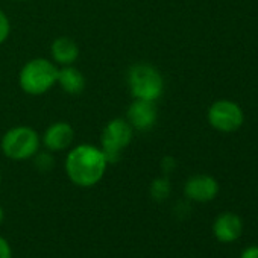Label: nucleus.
<instances>
[{
  "label": "nucleus",
  "mask_w": 258,
  "mask_h": 258,
  "mask_svg": "<svg viewBox=\"0 0 258 258\" xmlns=\"http://www.w3.org/2000/svg\"><path fill=\"white\" fill-rule=\"evenodd\" d=\"M108 164L102 149L93 145H79L69 152L66 158V172L75 185L88 188L100 182Z\"/></svg>",
  "instance_id": "obj_1"
},
{
  "label": "nucleus",
  "mask_w": 258,
  "mask_h": 258,
  "mask_svg": "<svg viewBox=\"0 0 258 258\" xmlns=\"http://www.w3.org/2000/svg\"><path fill=\"white\" fill-rule=\"evenodd\" d=\"M20 87L28 94H43L58 82V69L46 58H35L26 62L20 72Z\"/></svg>",
  "instance_id": "obj_2"
},
{
  "label": "nucleus",
  "mask_w": 258,
  "mask_h": 258,
  "mask_svg": "<svg viewBox=\"0 0 258 258\" xmlns=\"http://www.w3.org/2000/svg\"><path fill=\"white\" fill-rule=\"evenodd\" d=\"M127 85L134 99L155 102L163 93L164 82L155 67L140 62L129 69Z\"/></svg>",
  "instance_id": "obj_3"
},
{
  "label": "nucleus",
  "mask_w": 258,
  "mask_h": 258,
  "mask_svg": "<svg viewBox=\"0 0 258 258\" xmlns=\"http://www.w3.org/2000/svg\"><path fill=\"white\" fill-rule=\"evenodd\" d=\"M40 137L28 126L13 127L2 139V152L14 161H25L38 154Z\"/></svg>",
  "instance_id": "obj_4"
},
{
  "label": "nucleus",
  "mask_w": 258,
  "mask_h": 258,
  "mask_svg": "<svg viewBox=\"0 0 258 258\" xmlns=\"http://www.w3.org/2000/svg\"><path fill=\"white\" fill-rule=\"evenodd\" d=\"M133 134L134 127L124 118H114L103 127L100 136V146L108 163L118 161L121 151L131 143Z\"/></svg>",
  "instance_id": "obj_5"
},
{
  "label": "nucleus",
  "mask_w": 258,
  "mask_h": 258,
  "mask_svg": "<svg viewBox=\"0 0 258 258\" xmlns=\"http://www.w3.org/2000/svg\"><path fill=\"white\" fill-rule=\"evenodd\" d=\"M241 108L231 100H217L208 109L210 124L220 133H234L243 124Z\"/></svg>",
  "instance_id": "obj_6"
},
{
  "label": "nucleus",
  "mask_w": 258,
  "mask_h": 258,
  "mask_svg": "<svg viewBox=\"0 0 258 258\" xmlns=\"http://www.w3.org/2000/svg\"><path fill=\"white\" fill-rule=\"evenodd\" d=\"M185 196L193 202H210L219 193V182L210 175H195L184 185Z\"/></svg>",
  "instance_id": "obj_7"
},
{
  "label": "nucleus",
  "mask_w": 258,
  "mask_h": 258,
  "mask_svg": "<svg viewBox=\"0 0 258 258\" xmlns=\"http://www.w3.org/2000/svg\"><path fill=\"white\" fill-rule=\"evenodd\" d=\"M129 124L139 131L151 129L157 121V106L151 100L134 99V102L127 108V118Z\"/></svg>",
  "instance_id": "obj_8"
},
{
  "label": "nucleus",
  "mask_w": 258,
  "mask_h": 258,
  "mask_svg": "<svg viewBox=\"0 0 258 258\" xmlns=\"http://www.w3.org/2000/svg\"><path fill=\"white\" fill-rule=\"evenodd\" d=\"M73 140H75V131L72 124L66 121H56L50 124L43 136V145L50 152H59L70 148Z\"/></svg>",
  "instance_id": "obj_9"
},
{
  "label": "nucleus",
  "mask_w": 258,
  "mask_h": 258,
  "mask_svg": "<svg viewBox=\"0 0 258 258\" xmlns=\"http://www.w3.org/2000/svg\"><path fill=\"white\" fill-rule=\"evenodd\" d=\"M243 232L241 219L231 211L222 213L213 222V234L220 243H232Z\"/></svg>",
  "instance_id": "obj_10"
},
{
  "label": "nucleus",
  "mask_w": 258,
  "mask_h": 258,
  "mask_svg": "<svg viewBox=\"0 0 258 258\" xmlns=\"http://www.w3.org/2000/svg\"><path fill=\"white\" fill-rule=\"evenodd\" d=\"M52 56L61 66H72L79 56V47L73 40L59 37L52 43Z\"/></svg>",
  "instance_id": "obj_11"
},
{
  "label": "nucleus",
  "mask_w": 258,
  "mask_h": 258,
  "mask_svg": "<svg viewBox=\"0 0 258 258\" xmlns=\"http://www.w3.org/2000/svg\"><path fill=\"white\" fill-rule=\"evenodd\" d=\"M58 82L62 90L70 94H79L85 87L84 75L72 66H62V69L58 70Z\"/></svg>",
  "instance_id": "obj_12"
},
{
  "label": "nucleus",
  "mask_w": 258,
  "mask_h": 258,
  "mask_svg": "<svg viewBox=\"0 0 258 258\" xmlns=\"http://www.w3.org/2000/svg\"><path fill=\"white\" fill-rule=\"evenodd\" d=\"M151 195L155 201H164L170 195V182L167 178H157L151 185Z\"/></svg>",
  "instance_id": "obj_13"
},
{
  "label": "nucleus",
  "mask_w": 258,
  "mask_h": 258,
  "mask_svg": "<svg viewBox=\"0 0 258 258\" xmlns=\"http://www.w3.org/2000/svg\"><path fill=\"white\" fill-rule=\"evenodd\" d=\"M10 20H8V17H7V14L0 10V44H2L7 38H8V35H10Z\"/></svg>",
  "instance_id": "obj_14"
},
{
  "label": "nucleus",
  "mask_w": 258,
  "mask_h": 258,
  "mask_svg": "<svg viewBox=\"0 0 258 258\" xmlns=\"http://www.w3.org/2000/svg\"><path fill=\"white\" fill-rule=\"evenodd\" d=\"M0 258H13V247L4 235H0Z\"/></svg>",
  "instance_id": "obj_15"
},
{
  "label": "nucleus",
  "mask_w": 258,
  "mask_h": 258,
  "mask_svg": "<svg viewBox=\"0 0 258 258\" xmlns=\"http://www.w3.org/2000/svg\"><path fill=\"white\" fill-rule=\"evenodd\" d=\"M240 258H258V246H247L243 249Z\"/></svg>",
  "instance_id": "obj_16"
},
{
  "label": "nucleus",
  "mask_w": 258,
  "mask_h": 258,
  "mask_svg": "<svg viewBox=\"0 0 258 258\" xmlns=\"http://www.w3.org/2000/svg\"><path fill=\"white\" fill-rule=\"evenodd\" d=\"M4 219H5V211H4L2 205H0V225L4 223Z\"/></svg>",
  "instance_id": "obj_17"
},
{
  "label": "nucleus",
  "mask_w": 258,
  "mask_h": 258,
  "mask_svg": "<svg viewBox=\"0 0 258 258\" xmlns=\"http://www.w3.org/2000/svg\"><path fill=\"white\" fill-rule=\"evenodd\" d=\"M0 184H2V173H0Z\"/></svg>",
  "instance_id": "obj_18"
},
{
  "label": "nucleus",
  "mask_w": 258,
  "mask_h": 258,
  "mask_svg": "<svg viewBox=\"0 0 258 258\" xmlns=\"http://www.w3.org/2000/svg\"><path fill=\"white\" fill-rule=\"evenodd\" d=\"M16 2H23V0H16Z\"/></svg>",
  "instance_id": "obj_19"
}]
</instances>
